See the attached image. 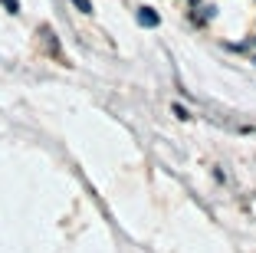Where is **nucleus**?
Wrapping results in <instances>:
<instances>
[{
  "instance_id": "nucleus-3",
  "label": "nucleus",
  "mask_w": 256,
  "mask_h": 253,
  "mask_svg": "<svg viewBox=\"0 0 256 253\" xmlns=\"http://www.w3.org/2000/svg\"><path fill=\"white\" fill-rule=\"evenodd\" d=\"M72 4L82 10V14H92V4H89V0H72Z\"/></svg>"
},
{
  "instance_id": "nucleus-2",
  "label": "nucleus",
  "mask_w": 256,
  "mask_h": 253,
  "mask_svg": "<svg viewBox=\"0 0 256 253\" xmlns=\"http://www.w3.org/2000/svg\"><path fill=\"white\" fill-rule=\"evenodd\" d=\"M0 4H4L10 14H20V0H0Z\"/></svg>"
},
{
  "instance_id": "nucleus-1",
  "label": "nucleus",
  "mask_w": 256,
  "mask_h": 253,
  "mask_svg": "<svg viewBox=\"0 0 256 253\" xmlns=\"http://www.w3.org/2000/svg\"><path fill=\"white\" fill-rule=\"evenodd\" d=\"M138 23H142V27H158V23H161V17L154 14L151 7H142V10H138Z\"/></svg>"
}]
</instances>
